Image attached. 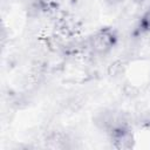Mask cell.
<instances>
[{
    "instance_id": "cell-1",
    "label": "cell",
    "mask_w": 150,
    "mask_h": 150,
    "mask_svg": "<svg viewBox=\"0 0 150 150\" xmlns=\"http://www.w3.org/2000/svg\"><path fill=\"white\" fill-rule=\"evenodd\" d=\"M104 130L115 149L129 150L135 146V135L132 129L122 117L109 114L104 120Z\"/></svg>"
},
{
    "instance_id": "cell-2",
    "label": "cell",
    "mask_w": 150,
    "mask_h": 150,
    "mask_svg": "<svg viewBox=\"0 0 150 150\" xmlns=\"http://www.w3.org/2000/svg\"><path fill=\"white\" fill-rule=\"evenodd\" d=\"M118 43V33L114 27H101L88 39V48L97 56L108 55Z\"/></svg>"
},
{
    "instance_id": "cell-3",
    "label": "cell",
    "mask_w": 150,
    "mask_h": 150,
    "mask_svg": "<svg viewBox=\"0 0 150 150\" xmlns=\"http://www.w3.org/2000/svg\"><path fill=\"white\" fill-rule=\"evenodd\" d=\"M134 33L137 36H145L150 34V6H148L139 15Z\"/></svg>"
},
{
    "instance_id": "cell-4",
    "label": "cell",
    "mask_w": 150,
    "mask_h": 150,
    "mask_svg": "<svg viewBox=\"0 0 150 150\" xmlns=\"http://www.w3.org/2000/svg\"><path fill=\"white\" fill-rule=\"evenodd\" d=\"M138 1H141V0H138Z\"/></svg>"
}]
</instances>
